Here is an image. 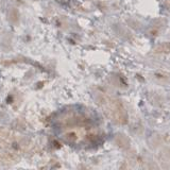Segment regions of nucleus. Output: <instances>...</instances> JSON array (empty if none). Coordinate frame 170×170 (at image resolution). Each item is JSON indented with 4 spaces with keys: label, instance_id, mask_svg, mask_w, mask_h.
I'll return each instance as SVG.
<instances>
[{
    "label": "nucleus",
    "instance_id": "nucleus-1",
    "mask_svg": "<svg viewBox=\"0 0 170 170\" xmlns=\"http://www.w3.org/2000/svg\"><path fill=\"white\" fill-rule=\"evenodd\" d=\"M103 109L107 112V114L112 118V120H115V121L118 122H125L127 120L125 119L127 116H125V109H122L119 102L115 101L114 99L104 100Z\"/></svg>",
    "mask_w": 170,
    "mask_h": 170
}]
</instances>
